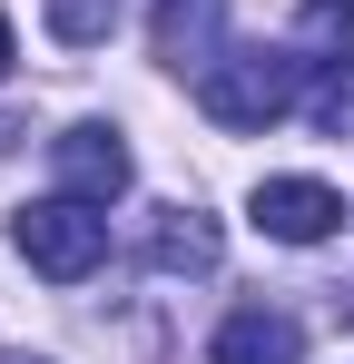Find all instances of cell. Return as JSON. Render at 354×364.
I'll return each instance as SVG.
<instances>
[{
  "label": "cell",
  "instance_id": "6da1fadb",
  "mask_svg": "<svg viewBox=\"0 0 354 364\" xmlns=\"http://www.w3.org/2000/svg\"><path fill=\"white\" fill-rule=\"evenodd\" d=\"M305 79H315V69L295 60V40L286 50H217V69H197V109L217 128H236V138H266V128L305 99Z\"/></svg>",
  "mask_w": 354,
  "mask_h": 364
},
{
  "label": "cell",
  "instance_id": "7a4b0ae2",
  "mask_svg": "<svg viewBox=\"0 0 354 364\" xmlns=\"http://www.w3.org/2000/svg\"><path fill=\"white\" fill-rule=\"evenodd\" d=\"M20 256L50 276V286H79L99 256H109V217L89 207V197H40V207H20Z\"/></svg>",
  "mask_w": 354,
  "mask_h": 364
},
{
  "label": "cell",
  "instance_id": "3957f363",
  "mask_svg": "<svg viewBox=\"0 0 354 364\" xmlns=\"http://www.w3.org/2000/svg\"><path fill=\"white\" fill-rule=\"evenodd\" d=\"M50 178L59 197H89V207H109V197H128V138H118L109 119H79V128H59L50 138Z\"/></svg>",
  "mask_w": 354,
  "mask_h": 364
},
{
  "label": "cell",
  "instance_id": "277c9868",
  "mask_svg": "<svg viewBox=\"0 0 354 364\" xmlns=\"http://www.w3.org/2000/svg\"><path fill=\"white\" fill-rule=\"evenodd\" d=\"M246 207H256V227H266L276 246H325L335 227H345V197H335L325 178H266Z\"/></svg>",
  "mask_w": 354,
  "mask_h": 364
},
{
  "label": "cell",
  "instance_id": "5b68a950",
  "mask_svg": "<svg viewBox=\"0 0 354 364\" xmlns=\"http://www.w3.org/2000/svg\"><path fill=\"white\" fill-rule=\"evenodd\" d=\"M207 364H305V325L286 305H236L207 345Z\"/></svg>",
  "mask_w": 354,
  "mask_h": 364
},
{
  "label": "cell",
  "instance_id": "8992f818",
  "mask_svg": "<svg viewBox=\"0 0 354 364\" xmlns=\"http://www.w3.org/2000/svg\"><path fill=\"white\" fill-rule=\"evenodd\" d=\"M148 40H158V60H168V69H217V40H227V0H158Z\"/></svg>",
  "mask_w": 354,
  "mask_h": 364
},
{
  "label": "cell",
  "instance_id": "52a82bcc",
  "mask_svg": "<svg viewBox=\"0 0 354 364\" xmlns=\"http://www.w3.org/2000/svg\"><path fill=\"white\" fill-rule=\"evenodd\" d=\"M295 60L315 69V89L354 79V0H305L295 10Z\"/></svg>",
  "mask_w": 354,
  "mask_h": 364
},
{
  "label": "cell",
  "instance_id": "ba28073f",
  "mask_svg": "<svg viewBox=\"0 0 354 364\" xmlns=\"http://www.w3.org/2000/svg\"><path fill=\"white\" fill-rule=\"evenodd\" d=\"M217 256H227V237H217L207 207H168V217L148 227V266H158V276H207Z\"/></svg>",
  "mask_w": 354,
  "mask_h": 364
},
{
  "label": "cell",
  "instance_id": "9c48e42d",
  "mask_svg": "<svg viewBox=\"0 0 354 364\" xmlns=\"http://www.w3.org/2000/svg\"><path fill=\"white\" fill-rule=\"evenodd\" d=\"M40 20H50L59 50H99V40L118 30V0H40Z\"/></svg>",
  "mask_w": 354,
  "mask_h": 364
},
{
  "label": "cell",
  "instance_id": "30bf717a",
  "mask_svg": "<svg viewBox=\"0 0 354 364\" xmlns=\"http://www.w3.org/2000/svg\"><path fill=\"white\" fill-rule=\"evenodd\" d=\"M0 79H10V20H0Z\"/></svg>",
  "mask_w": 354,
  "mask_h": 364
},
{
  "label": "cell",
  "instance_id": "8fae6325",
  "mask_svg": "<svg viewBox=\"0 0 354 364\" xmlns=\"http://www.w3.org/2000/svg\"><path fill=\"white\" fill-rule=\"evenodd\" d=\"M345 315H354V286H345Z\"/></svg>",
  "mask_w": 354,
  "mask_h": 364
}]
</instances>
